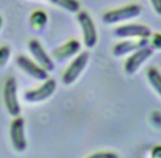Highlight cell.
<instances>
[{"label": "cell", "mask_w": 161, "mask_h": 158, "mask_svg": "<svg viewBox=\"0 0 161 158\" xmlns=\"http://www.w3.org/2000/svg\"><path fill=\"white\" fill-rule=\"evenodd\" d=\"M141 12H142V9H141L140 5L129 4L126 5V6L105 12L102 16V20L105 24H115L131 18L137 17L141 14Z\"/></svg>", "instance_id": "2"}, {"label": "cell", "mask_w": 161, "mask_h": 158, "mask_svg": "<svg viewBox=\"0 0 161 158\" xmlns=\"http://www.w3.org/2000/svg\"><path fill=\"white\" fill-rule=\"evenodd\" d=\"M90 59V55L87 52L80 53L77 58H75L67 70L64 71V73L62 76V83L65 86H69L73 83H75L77 79L80 77V75L83 73L86 65H88Z\"/></svg>", "instance_id": "4"}, {"label": "cell", "mask_w": 161, "mask_h": 158, "mask_svg": "<svg viewBox=\"0 0 161 158\" xmlns=\"http://www.w3.org/2000/svg\"><path fill=\"white\" fill-rule=\"evenodd\" d=\"M153 54L152 48L145 47L143 48H140L134 52L130 57L126 59L124 64V71L127 75L135 74L139 68L142 65L146 60H147Z\"/></svg>", "instance_id": "7"}, {"label": "cell", "mask_w": 161, "mask_h": 158, "mask_svg": "<svg viewBox=\"0 0 161 158\" xmlns=\"http://www.w3.org/2000/svg\"><path fill=\"white\" fill-rule=\"evenodd\" d=\"M3 102L9 115L12 117L19 116L21 108L17 99V82L13 77L7 78L4 82Z\"/></svg>", "instance_id": "1"}, {"label": "cell", "mask_w": 161, "mask_h": 158, "mask_svg": "<svg viewBox=\"0 0 161 158\" xmlns=\"http://www.w3.org/2000/svg\"><path fill=\"white\" fill-rule=\"evenodd\" d=\"M151 4L155 10V12L161 15V0H150Z\"/></svg>", "instance_id": "19"}, {"label": "cell", "mask_w": 161, "mask_h": 158, "mask_svg": "<svg viewBox=\"0 0 161 158\" xmlns=\"http://www.w3.org/2000/svg\"><path fill=\"white\" fill-rule=\"evenodd\" d=\"M77 20L83 30L85 45L88 48H93L98 42V33L92 16L85 10H79L77 13Z\"/></svg>", "instance_id": "3"}, {"label": "cell", "mask_w": 161, "mask_h": 158, "mask_svg": "<svg viewBox=\"0 0 161 158\" xmlns=\"http://www.w3.org/2000/svg\"><path fill=\"white\" fill-rule=\"evenodd\" d=\"M28 49L30 54L33 55L35 60L39 64L43 69L47 72H53L54 70V63L52 58L47 54L44 48H42V43L36 39H30L28 42Z\"/></svg>", "instance_id": "10"}, {"label": "cell", "mask_w": 161, "mask_h": 158, "mask_svg": "<svg viewBox=\"0 0 161 158\" xmlns=\"http://www.w3.org/2000/svg\"><path fill=\"white\" fill-rule=\"evenodd\" d=\"M57 89V82L53 79H47L44 82L43 85L35 90H30L25 92L23 99L27 103H39L43 102L49 97H52Z\"/></svg>", "instance_id": "5"}, {"label": "cell", "mask_w": 161, "mask_h": 158, "mask_svg": "<svg viewBox=\"0 0 161 158\" xmlns=\"http://www.w3.org/2000/svg\"><path fill=\"white\" fill-rule=\"evenodd\" d=\"M149 43L150 42L148 37H141L136 40H124V42H118L113 48V54L117 58L123 57L127 54L134 53L140 48L148 47Z\"/></svg>", "instance_id": "11"}, {"label": "cell", "mask_w": 161, "mask_h": 158, "mask_svg": "<svg viewBox=\"0 0 161 158\" xmlns=\"http://www.w3.org/2000/svg\"><path fill=\"white\" fill-rule=\"evenodd\" d=\"M10 58V48L8 47H1L0 48V68L3 69Z\"/></svg>", "instance_id": "16"}, {"label": "cell", "mask_w": 161, "mask_h": 158, "mask_svg": "<svg viewBox=\"0 0 161 158\" xmlns=\"http://www.w3.org/2000/svg\"><path fill=\"white\" fill-rule=\"evenodd\" d=\"M47 22V16L44 13V11L42 10H37L34 11L31 16H30V26L34 30V31H40L45 26Z\"/></svg>", "instance_id": "13"}, {"label": "cell", "mask_w": 161, "mask_h": 158, "mask_svg": "<svg viewBox=\"0 0 161 158\" xmlns=\"http://www.w3.org/2000/svg\"><path fill=\"white\" fill-rule=\"evenodd\" d=\"M80 48V44L78 40L72 39L65 44H64L63 47L55 49L53 54V59L58 63H64V60H67L69 58H72L73 55L77 54Z\"/></svg>", "instance_id": "12"}, {"label": "cell", "mask_w": 161, "mask_h": 158, "mask_svg": "<svg viewBox=\"0 0 161 158\" xmlns=\"http://www.w3.org/2000/svg\"><path fill=\"white\" fill-rule=\"evenodd\" d=\"M150 43H151V48L153 49H161V33L153 34Z\"/></svg>", "instance_id": "18"}, {"label": "cell", "mask_w": 161, "mask_h": 158, "mask_svg": "<svg viewBox=\"0 0 161 158\" xmlns=\"http://www.w3.org/2000/svg\"><path fill=\"white\" fill-rule=\"evenodd\" d=\"M147 79L151 86L161 97V73L155 67H151L147 71Z\"/></svg>", "instance_id": "14"}, {"label": "cell", "mask_w": 161, "mask_h": 158, "mask_svg": "<svg viewBox=\"0 0 161 158\" xmlns=\"http://www.w3.org/2000/svg\"><path fill=\"white\" fill-rule=\"evenodd\" d=\"M17 65L23 72L26 73L31 78L38 81H47L48 79L47 71L43 69L39 64H35L25 55H18L16 59Z\"/></svg>", "instance_id": "8"}, {"label": "cell", "mask_w": 161, "mask_h": 158, "mask_svg": "<svg viewBox=\"0 0 161 158\" xmlns=\"http://www.w3.org/2000/svg\"><path fill=\"white\" fill-rule=\"evenodd\" d=\"M114 34L120 38H127V37H151V29L149 26L145 24L139 23H130L122 25L115 29Z\"/></svg>", "instance_id": "9"}, {"label": "cell", "mask_w": 161, "mask_h": 158, "mask_svg": "<svg viewBox=\"0 0 161 158\" xmlns=\"http://www.w3.org/2000/svg\"><path fill=\"white\" fill-rule=\"evenodd\" d=\"M91 158H117L118 155L114 152H108V151H102V152H96V153L90 155Z\"/></svg>", "instance_id": "17"}, {"label": "cell", "mask_w": 161, "mask_h": 158, "mask_svg": "<svg viewBox=\"0 0 161 158\" xmlns=\"http://www.w3.org/2000/svg\"><path fill=\"white\" fill-rule=\"evenodd\" d=\"M10 139L13 148L17 152L25 151L27 141L24 134V120L21 117H15L10 126Z\"/></svg>", "instance_id": "6"}, {"label": "cell", "mask_w": 161, "mask_h": 158, "mask_svg": "<svg viewBox=\"0 0 161 158\" xmlns=\"http://www.w3.org/2000/svg\"><path fill=\"white\" fill-rule=\"evenodd\" d=\"M47 1L68 10L69 12H78L80 10V2L78 0H47Z\"/></svg>", "instance_id": "15"}, {"label": "cell", "mask_w": 161, "mask_h": 158, "mask_svg": "<svg viewBox=\"0 0 161 158\" xmlns=\"http://www.w3.org/2000/svg\"><path fill=\"white\" fill-rule=\"evenodd\" d=\"M151 156L155 158H161V145L154 147L152 152H151Z\"/></svg>", "instance_id": "20"}]
</instances>
